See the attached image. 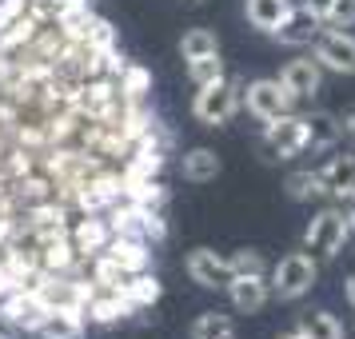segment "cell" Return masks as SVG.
Instances as JSON below:
<instances>
[{
    "label": "cell",
    "mask_w": 355,
    "mask_h": 339,
    "mask_svg": "<svg viewBox=\"0 0 355 339\" xmlns=\"http://www.w3.org/2000/svg\"><path fill=\"white\" fill-rule=\"evenodd\" d=\"M347 236H352V216H343V211L327 208L320 211L311 224H307V236H304V247L311 252V256H336L339 247L347 243Z\"/></svg>",
    "instance_id": "1"
},
{
    "label": "cell",
    "mask_w": 355,
    "mask_h": 339,
    "mask_svg": "<svg viewBox=\"0 0 355 339\" xmlns=\"http://www.w3.org/2000/svg\"><path fill=\"white\" fill-rule=\"evenodd\" d=\"M315 275H320V268H315V259L311 256H304V252L284 256L272 268V291L279 295V299H300L304 291H311Z\"/></svg>",
    "instance_id": "2"
},
{
    "label": "cell",
    "mask_w": 355,
    "mask_h": 339,
    "mask_svg": "<svg viewBox=\"0 0 355 339\" xmlns=\"http://www.w3.org/2000/svg\"><path fill=\"white\" fill-rule=\"evenodd\" d=\"M236 108H240V88L232 80H211L204 84L200 92H196V120H204V124H227L232 116H236Z\"/></svg>",
    "instance_id": "3"
},
{
    "label": "cell",
    "mask_w": 355,
    "mask_h": 339,
    "mask_svg": "<svg viewBox=\"0 0 355 339\" xmlns=\"http://www.w3.org/2000/svg\"><path fill=\"white\" fill-rule=\"evenodd\" d=\"M291 100L295 96H291L279 80H256V84L243 88V104H248V112L259 116L263 124H268V120H279V116H288Z\"/></svg>",
    "instance_id": "4"
},
{
    "label": "cell",
    "mask_w": 355,
    "mask_h": 339,
    "mask_svg": "<svg viewBox=\"0 0 355 339\" xmlns=\"http://www.w3.org/2000/svg\"><path fill=\"white\" fill-rule=\"evenodd\" d=\"M315 60H320L327 72L355 76V36H347L343 28L320 33V36H315Z\"/></svg>",
    "instance_id": "5"
},
{
    "label": "cell",
    "mask_w": 355,
    "mask_h": 339,
    "mask_svg": "<svg viewBox=\"0 0 355 339\" xmlns=\"http://www.w3.org/2000/svg\"><path fill=\"white\" fill-rule=\"evenodd\" d=\"M263 148L279 156V160H291L304 152V116H279V120H268V132H263Z\"/></svg>",
    "instance_id": "6"
},
{
    "label": "cell",
    "mask_w": 355,
    "mask_h": 339,
    "mask_svg": "<svg viewBox=\"0 0 355 339\" xmlns=\"http://www.w3.org/2000/svg\"><path fill=\"white\" fill-rule=\"evenodd\" d=\"M188 275H192V284H200V288H227V284L236 279L232 259L216 256L211 247H196V252H188Z\"/></svg>",
    "instance_id": "7"
},
{
    "label": "cell",
    "mask_w": 355,
    "mask_h": 339,
    "mask_svg": "<svg viewBox=\"0 0 355 339\" xmlns=\"http://www.w3.org/2000/svg\"><path fill=\"white\" fill-rule=\"evenodd\" d=\"M33 291H36V299L44 304V311H80V307L88 304V291H84L80 284H72V279H56V275L40 279Z\"/></svg>",
    "instance_id": "8"
},
{
    "label": "cell",
    "mask_w": 355,
    "mask_h": 339,
    "mask_svg": "<svg viewBox=\"0 0 355 339\" xmlns=\"http://www.w3.org/2000/svg\"><path fill=\"white\" fill-rule=\"evenodd\" d=\"M0 315L12 323V327H24V331H36L40 327V320L49 315L44 311V304L36 299V291H20V288H12L4 299H0Z\"/></svg>",
    "instance_id": "9"
},
{
    "label": "cell",
    "mask_w": 355,
    "mask_h": 339,
    "mask_svg": "<svg viewBox=\"0 0 355 339\" xmlns=\"http://www.w3.org/2000/svg\"><path fill=\"white\" fill-rule=\"evenodd\" d=\"M320 80H323L320 60H291V64H284V72H279V84H284L295 100L315 96V92H320Z\"/></svg>",
    "instance_id": "10"
},
{
    "label": "cell",
    "mask_w": 355,
    "mask_h": 339,
    "mask_svg": "<svg viewBox=\"0 0 355 339\" xmlns=\"http://www.w3.org/2000/svg\"><path fill=\"white\" fill-rule=\"evenodd\" d=\"M315 176H320V188L327 195L352 200L355 195V156H336V160H327Z\"/></svg>",
    "instance_id": "11"
},
{
    "label": "cell",
    "mask_w": 355,
    "mask_h": 339,
    "mask_svg": "<svg viewBox=\"0 0 355 339\" xmlns=\"http://www.w3.org/2000/svg\"><path fill=\"white\" fill-rule=\"evenodd\" d=\"M275 36H279V44H291V49L311 44V40L320 36V17H315V12H307L304 4H300V8H291L288 20L275 28Z\"/></svg>",
    "instance_id": "12"
},
{
    "label": "cell",
    "mask_w": 355,
    "mask_h": 339,
    "mask_svg": "<svg viewBox=\"0 0 355 339\" xmlns=\"http://www.w3.org/2000/svg\"><path fill=\"white\" fill-rule=\"evenodd\" d=\"M339 132H343V120H339V116H331V112L304 116V148H311V152L331 148L339 140Z\"/></svg>",
    "instance_id": "13"
},
{
    "label": "cell",
    "mask_w": 355,
    "mask_h": 339,
    "mask_svg": "<svg viewBox=\"0 0 355 339\" xmlns=\"http://www.w3.org/2000/svg\"><path fill=\"white\" fill-rule=\"evenodd\" d=\"M227 291H232V304L240 307V311H248V315H256L259 307L268 304V284H263V275H236L232 284H227Z\"/></svg>",
    "instance_id": "14"
},
{
    "label": "cell",
    "mask_w": 355,
    "mask_h": 339,
    "mask_svg": "<svg viewBox=\"0 0 355 339\" xmlns=\"http://www.w3.org/2000/svg\"><path fill=\"white\" fill-rule=\"evenodd\" d=\"M288 12H291L288 0H248V20L259 33H275L288 20Z\"/></svg>",
    "instance_id": "15"
},
{
    "label": "cell",
    "mask_w": 355,
    "mask_h": 339,
    "mask_svg": "<svg viewBox=\"0 0 355 339\" xmlns=\"http://www.w3.org/2000/svg\"><path fill=\"white\" fill-rule=\"evenodd\" d=\"M108 259H116L128 275H136V272L148 268V247H144V240H136V236H120V240L108 243Z\"/></svg>",
    "instance_id": "16"
},
{
    "label": "cell",
    "mask_w": 355,
    "mask_h": 339,
    "mask_svg": "<svg viewBox=\"0 0 355 339\" xmlns=\"http://www.w3.org/2000/svg\"><path fill=\"white\" fill-rule=\"evenodd\" d=\"M40 339H84V323L76 311H49L40 327H36Z\"/></svg>",
    "instance_id": "17"
},
{
    "label": "cell",
    "mask_w": 355,
    "mask_h": 339,
    "mask_svg": "<svg viewBox=\"0 0 355 339\" xmlns=\"http://www.w3.org/2000/svg\"><path fill=\"white\" fill-rule=\"evenodd\" d=\"M300 336L304 339H343V323L331 311H304L300 315Z\"/></svg>",
    "instance_id": "18"
},
{
    "label": "cell",
    "mask_w": 355,
    "mask_h": 339,
    "mask_svg": "<svg viewBox=\"0 0 355 339\" xmlns=\"http://www.w3.org/2000/svg\"><path fill=\"white\" fill-rule=\"evenodd\" d=\"M184 176L192 180V184H208V180L220 176V156L211 152V148H192L188 156H184Z\"/></svg>",
    "instance_id": "19"
},
{
    "label": "cell",
    "mask_w": 355,
    "mask_h": 339,
    "mask_svg": "<svg viewBox=\"0 0 355 339\" xmlns=\"http://www.w3.org/2000/svg\"><path fill=\"white\" fill-rule=\"evenodd\" d=\"M84 307L92 311V320L112 323V320H120V315H128V311H132V299L124 295V288H116L112 295H104V299H88Z\"/></svg>",
    "instance_id": "20"
},
{
    "label": "cell",
    "mask_w": 355,
    "mask_h": 339,
    "mask_svg": "<svg viewBox=\"0 0 355 339\" xmlns=\"http://www.w3.org/2000/svg\"><path fill=\"white\" fill-rule=\"evenodd\" d=\"M192 339H236V327L224 311H204L192 323Z\"/></svg>",
    "instance_id": "21"
},
{
    "label": "cell",
    "mask_w": 355,
    "mask_h": 339,
    "mask_svg": "<svg viewBox=\"0 0 355 339\" xmlns=\"http://www.w3.org/2000/svg\"><path fill=\"white\" fill-rule=\"evenodd\" d=\"M180 52H184V60H204V56H216V52H220L216 33H208V28H192V33H184Z\"/></svg>",
    "instance_id": "22"
},
{
    "label": "cell",
    "mask_w": 355,
    "mask_h": 339,
    "mask_svg": "<svg viewBox=\"0 0 355 339\" xmlns=\"http://www.w3.org/2000/svg\"><path fill=\"white\" fill-rule=\"evenodd\" d=\"M124 295L132 299V307H148V304H156V299H160V284H156V275L136 272L128 284H124Z\"/></svg>",
    "instance_id": "23"
},
{
    "label": "cell",
    "mask_w": 355,
    "mask_h": 339,
    "mask_svg": "<svg viewBox=\"0 0 355 339\" xmlns=\"http://www.w3.org/2000/svg\"><path fill=\"white\" fill-rule=\"evenodd\" d=\"M188 76H192L196 88H204V84H211V80H224L220 52H216V56H204V60H188Z\"/></svg>",
    "instance_id": "24"
},
{
    "label": "cell",
    "mask_w": 355,
    "mask_h": 339,
    "mask_svg": "<svg viewBox=\"0 0 355 339\" xmlns=\"http://www.w3.org/2000/svg\"><path fill=\"white\" fill-rule=\"evenodd\" d=\"M76 243H80L84 252H100V247H108V227L100 224V220H84L80 232H76Z\"/></svg>",
    "instance_id": "25"
},
{
    "label": "cell",
    "mask_w": 355,
    "mask_h": 339,
    "mask_svg": "<svg viewBox=\"0 0 355 339\" xmlns=\"http://www.w3.org/2000/svg\"><path fill=\"white\" fill-rule=\"evenodd\" d=\"M288 192L295 195V200H307V195H320V176L315 172H295V176L288 180Z\"/></svg>",
    "instance_id": "26"
},
{
    "label": "cell",
    "mask_w": 355,
    "mask_h": 339,
    "mask_svg": "<svg viewBox=\"0 0 355 339\" xmlns=\"http://www.w3.org/2000/svg\"><path fill=\"white\" fill-rule=\"evenodd\" d=\"M232 259V272L236 275H263V259H259V252H252V247H243V252H236Z\"/></svg>",
    "instance_id": "27"
},
{
    "label": "cell",
    "mask_w": 355,
    "mask_h": 339,
    "mask_svg": "<svg viewBox=\"0 0 355 339\" xmlns=\"http://www.w3.org/2000/svg\"><path fill=\"white\" fill-rule=\"evenodd\" d=\"M331 28H352L355 24V0H336V8H331Z\"/></svg>",
    "instance_id": "28"
},
{
    "label": "cell",
    "mask_w": 355,
    "mask_h": 339,
    "mask_svg": "<svg viewBox=\"0 0 355 339\" xmlns=\"http://www.w3.org/2000/svg\"><path fill=\"white\" fill-rule=\"evenodd\" d=\"M44 263H49V268H68V263H72V247H68V243H49V247H44Z\"/></svg>",
    "instance_id": "29"
},
{
    "label": "cell",
    "mask_w": 355,
    "mask_h": 339,
    "mask_svg": "<svg viewBox=\"0 0 355 339\" xmlns=\"http://www.w3.org/2000/svg\"><path fill=\"white\" fill-rule=\"evenodd\" d=\"M124 92H132V96L148 92V72L144 68H128V72H124Z\"/></svg>",
    "instance_id": "30"
},
{
    "label": "cell",
    "mask_w": 355,
    "mask_h": 339,
    "mask_svg": "<svg viewBox=\"0 0 355 339\" xmlns=\"http://www.w3.org/2000/svg\"><path fill=\"white\" fill-rule=\"evenodd\" d=\"M24 4H28V0H0V28H4V24H12V20L24 12Z\"/></svg>",
    "instance_id": "31"
},
{
    "label": "cell",
    "mask_w": 355,
    "mask_h": 339,
    "mask_svg": "<svg viewBox=\"0 0 355 339\" xmlns=\"http://www.w3.org/2000/svg\"><path fill=\"white\" fill-rule=\"evenodd\" d=\"M304 8L307 12H315L320 20H327L331 17V8H336V0H304Z\"/></svg>",
    "instance_id": "32"
},
{
    "label": "cell",
    "mask_w": 355,
    "mask_h": 339,
    "mask_svg": "<svg viewBox=\"0 0 355 339\" xmlns=\"http://www.w3.org/2000/svg\"><path fill=\"white\" fill-rule=\"evenodd\" d=\"M343 132L352 136V144H355V108H347V116H343Z\"/></svg>",
    "instance_id": "33"
},
{
    "label": "cell",
    "mask_w": 355,
    "mask_h": 339,
    "mask_svg": "<svg viewBox=\"0 0 355 339\" xmlns=\"http://www.w3.org/2000/svg\"><path fill=\"white\" fill-rule=\"evenodd\" d=\"M347 299L355 304V272H352V279H347Z\"/></svg>",
    "instance_id": "34"
},
{
    "label": "cell",
    "mask_w": 355,
    "mask_h": 339,
    "mask_svg": "<svg viewBox=\"0 0 355 339\" xmlns=\"http://www.w3.org/2000/svg\"><path fill=\"white\" fill-rule=\"evenodd\" d=\"M4 236H8V224H0V240H4Z\"/></svg>",
    "instance_id": "35"
},
{
    "label": "cell",
    "mask_w": 355,
    "mask_h": 339,
    "mask_svg": "<svg viewBox=\"0 0 355 339\" xmlns=\"http://www.w3.org/2000/svg\"><path fill=\"white\" fill-rule=\"evenodd\" d=\"M284 339H304V336H300V331H295V336H284Z\"/></svg>",
    "instance_id": "36"
},
{
    "label": "cell",
    "mask_w": 355,
    "mask_h": 339,
    "mask_svg": "<svg viewBox=\"0 0 355 339\" xmlns=\"http://www.w3.org/2000/svg\"><path fill=\"white\" fill-rule=\"evenodd\" d=\"M184 4H204V0H184Z\"/></svg>",
    "instance_id": "37"
},
{
    "label": "cell",
    "mask_w": 355,
    "mask_h": 339,
    "mask_svg": "<svg viewBox=\"0 0 355 339\" xmlns=\"http://www.w3.org/2000/svg\"><path fill=\"white\" fill-rule=\"evenodd\" d=\"M352 232H355V211H352Z\"/></svg>",
    "instance_id": "38"
},
{
    "label": "cell",
    "mask_w": 355,
    "mask_h": 339,
    "mask_svg": "<svg viewBox=\"0 0 355 339\" xmlns=\"http://www.w3.org/2000/svg\"><path fill=\"white\" fill-rule=\"evenodd\" d=\"M0 339H12V336H4V331H0Z\"/></svg>",
    "instance_id": "39"
}]
</instances>
